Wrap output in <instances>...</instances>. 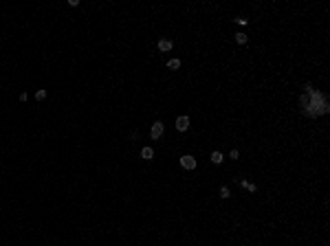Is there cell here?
Returning <instances> with one entry per match:
<instances>
[{
	"label": "cell",
	"mask_w": 330,
	"mask_h": 246,
	"mask_svg": "<svg viewBox=\"0 0 330 246\" xmlns=\"http://www.w3.org/2000/svg\"><path fill=\"white\" fill-rule=\"evenodd\" d=\"M235 42L238 44H247V35L244 33H235Z\"/></svg>",
	"instance_id": "obj_9"
},
{
	"label": "cell",
	"mask_w": 330,
	"mask_h": 246,
	"mask_svg": "<svg viewBox=\"0 0 330 246\" xmlns=\"http://www.w3.org/2000/svg\"><path fill=\"white\" fill-rule=\"evenodd\" d=\"M158 51H163V53L172 51V40H167V37H163V40H158Z\"/></svg>",
	"instance_id": "obj_4"
},
{
	"label": "cell",
	"mask_w": 330,
	"mask_h": 246,
	"mask_svg": "<svg viewBox=\"0 0 330 246\" xmlns=\"http://www.w3.org/2000/svg\"><path fill=\"white\" fill-rule=\"evenodd\" d=\"M187 128H189V119H187V117H178L176 119V130L178 132H185Z\"/></svg>",
	"instance_id": "obj_3"
},
{
	"label": "cell",
	"mask_w": 330,
	"mask_h": 246,
	"mask_svg": "<svg viewBox=\"0 0 330 246\" xmlns=\"http://www.w3.org/2000/svg\"><path fill=\"white\" fill-rule=\"evenodd\" d=\"M222 160H224V156H222L220 152H211V163H214V165H220Z\"/></svg>",
	"instance_id": "obj_6"
},
{
	"label": "cell",
	"mask_w": 330,
	"mask_h": 246,
	"mask_svg": "<svg viewBox=\"0 0 330 246\" xmlns=\"http://www.w3.org/2000/svg\"><path fill=\"white\" fill-rule=\"evenodd\" d=\"M181 165L185 169H196V158L192 154H185V156H181Z\"/></svg>",
	"instance_id": "obj_2"
},
{
	"label": "cell",
	"mask_w": 330,
	"mask_h": 246,
	"mask_svg": "<svg viewBox=\"0 0 330 246\" xmlns=\"http://www.w3.org/2000/svg\"><path fill=\"white\" fill-rule=\"evenodd\" d=\"M35 99H37V101H44V99H46V90H37V92H35Z\"/></svg>",
	"instance_id": "obj_10"
},
{
	"label": "cell",
	"mask_w": 330,
	"mask_h": 246,
	"mask_svg": "<svg viewBox=\"0 0 330 246\" xmlns=\"http://www.w3.org/2000/svg\"><path fill=\"white\" fill-rule=\"evenodd\" d=\"M163 132H165V125H163L161 121H156V123H152V130H150V136H152V138L156 141V138H161V136H163Z\"/></svg>",
	"instance_id": "obj_1"
},
{
	"label": "cell",
	"mask_w": 330,
	"mask_h": 246,
	"mask_svg": "<svg viewBox=\"0 0 330 246\" xmlns=\"http://www.w3.org/2000/svg\"><path fill=\"white\" fill-rule=\"evenodd\" d=\"M141 158L152 160V158H154V149H152V147H143V149H141Z\"/></svg>",
	"instance_id": "obj_5"
},
{
	"label": "cell",
	"mask_w": 330,
	"mask_h": 246,
	"mask_svg": "<svg viewBox=\"0 0 330 246\" xmlns=\"http://www.w3.org/2000/svg\"><path fill=\"white\" fill-rule=\"evenodd\" d=\"M220 198H229V187H220Z\"/></svg>",
	"instance_id": "obj_11"
},
{
	"label": "cell",
	"mask_w": 330,
	"mask_h": 246,
	"mask_svg": "<svg viewBox=\"0 0 330 246\" xmlns=\"http://www.w3.org/2000/svg\"><path fill=\"white\" fill-rule=\"evenodd\" d=\"M238 156H240L238 149H231V152H229V158H231V160H238Z\"/></svg>",
	"instance_id": "obj_12"
},
{
	"label": "cell",
	"mask_w": 330,
	"mask_h": 246,
	"mask_svg": "<svg viewBox=\"0 0 330 246\" xmlns=\"http://www.w3.org/2000/svg\"><path fill=\"white\" fill-rule=\"evenodd\" d=\"M240 185H242L244 189H247V191H255V189H258V187H255V185H253V183H247V180H242Z\"/></svg>",
	"instance_id": "obj_8"
},
{
	"label": "cell",
	"mask_w": 330,
	"mask_h": 246,
	"mask_svg": "<svg viewBox=\"0 0 330 246\" xmlns=\"http://www.w3.org/2000/svg\"><path fill=\"white\" fill-rule=\"evenodd\" d=\"M167 68L178 70V68H181V60H178V57H176V60H169V62H167Z\"/></svg>",
	"instance_id": "obj_7"
}]
</instances>
